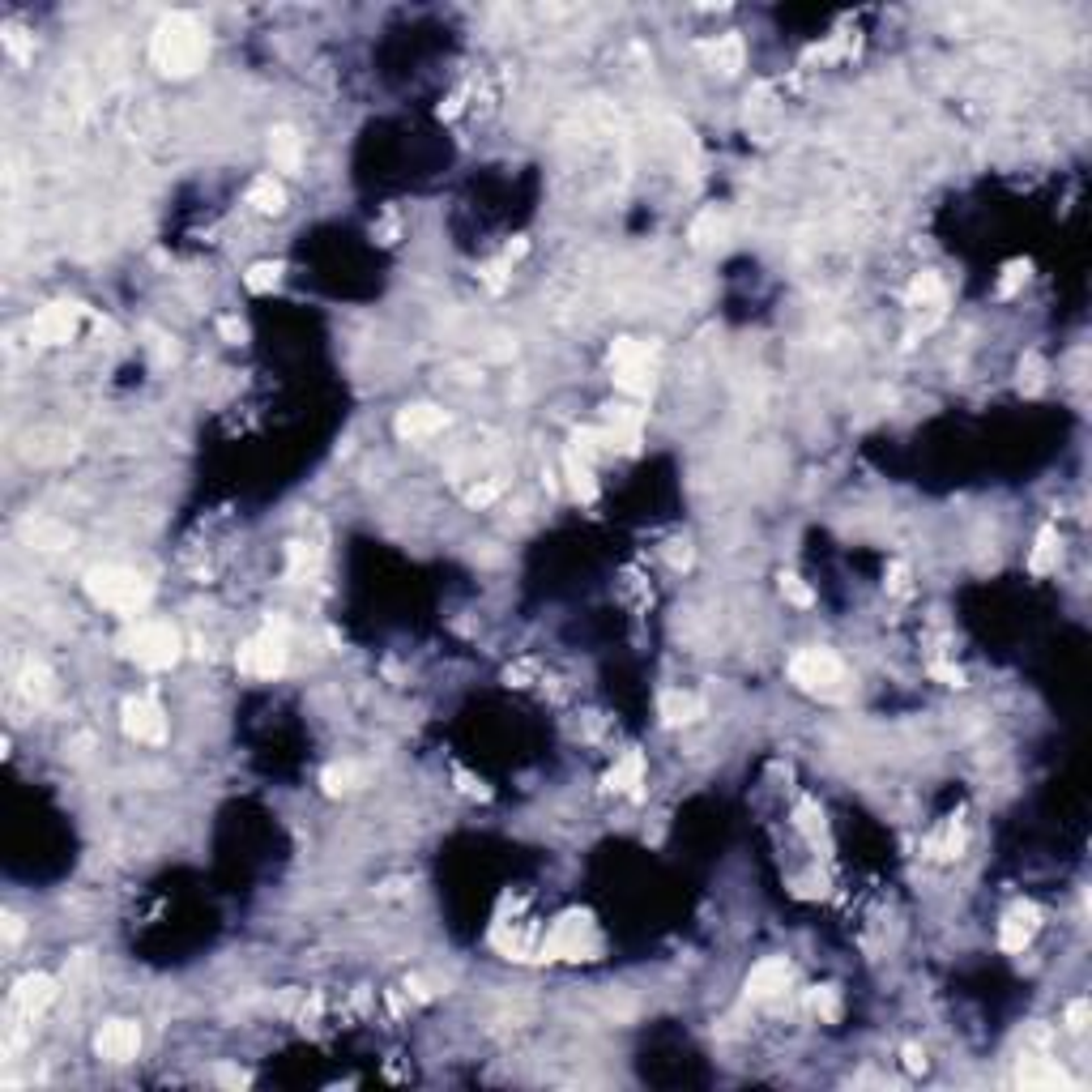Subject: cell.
<instances>
[{"label": "cell", "mask_w": 1092, "mask_h": 1092, "mask_svg": "<svg viewBox=\"0 0 1092 1092\" xmlns=\"http://www.w3.org/2000/svg\"><path fill=\"white\" fill-rule=\"evenodd\" d=\"M5 47H9V52H13L18 60H26V56H30V43L22 39V30H18V26H5Z\"/></svg>", "instance_id": "48"}, {"label": "cell", "mask_w": 1092, "mask_h": 1092, "mask_svg": "<svg viewBox=\"0 0 1092 1092\" xmlns=\"http://www.w3.org/2000/svg\"><path fill=\"white\" fill-rule=\"evenodd\" d=\"M806 1007L824 1020V1024H836V1020H841V991H836V986H815V991L806 994Z\"/></svg>", "instance_id": "33"}, {"label": "cell", "mask_w": 1092, "mask_h": 1092, "mask_svg": "<svg viewBox=\"0 0 1092 1092\" xmlns=\"http://www.w3.org/2000/svg\"><path fill=\"white\" fill-rule=\"evenodd\" d=\"M1028 278H1033V260H1007V265H1003V278H999V295L1011 299Z\"/></svg>", "instance_id": "36"}, {"label": "cell", "mask_w": 1092, "mask_h": 1092, "mask_svg": "<svg viewBox=\"0 0 1092 1092\" xmlns=\"http://www.w3.org/2000/svg\"><path fill=\"white\" fill-rule=\"evenodd\" d=\"M13 1016H22V1020H35V1016H43L52 1003H56V981L47 977V973H26V977L13 986Z\"/></svg>", "instance_id": "14"}, {"label": "cell", "mask_w": 1092, "mask_h": 1092, "mask_svg": "<svg viewBox=\"0 0 1092 1092\" xmlns=\"http://www.w3.org/2000/svg\"><path fill=\"white\" fill-rule=\"evenodd\" d=\"M666 559H670L675 568H687V564H692V546H687V542H670Z\"/></svg>", "instance_id": "50"}, {"label": "cell", "mask_w": 1092, "mask_h": 1092, "mask_svg": "<svg viewBox=\"0 0 1092 1092\" xmlns=\"http://www.w3.org/2000/svg\"><path fill=\"white\" fill-rule=\"evenodd\" d=\"M448 427V414L440 406H431V401H414V406H406L398 414V423H393V431L401 435V440H431V435H440Z\"/></svg>", "instance_id": "15"}, {"label": "cell", "mask_w": 1092, "mask_h": 1092, "mask_svg": "<svg viewBox=\"0 0 1092 1092\" xmlns=\"http://www.w3.org/2000/svg\"><path fill=\"white\" fill-rule=\"evenodd\" d=\"M1037 926H1041V909H1037L1033 900H1016L999 926V947L1003 952H1024V947L1033 944Z\"/></svg>", "instance_id": "12"}, {"label": "cell", "mask_w": 1092, "mask_h": 1092, "mask_svg": "<svg viewBox=\"0 0 1092 1092\" xmlns=\"http://www.w3.org/2000/svg\"><path fill=\"white\" fill-rule=\"evenodd\" d=\"M794 828L806 836L811 845L828 841V824H824V811H819V803H811V798H803V803L794 806Z\"/></svg>", "instance_id": "26"}, {"label": "cell", "mask_w": 1092, "mask_h": 1092, "mask_svg": "<svg viewBox=\"0 0 1092 1092\" xmlns=\"http://www.w3.org/2000/svg\"><path fill=\"white\" fill-rule=\"evenodd\" d=\"M909 304H913V307H939V304H944V278L930 273V269L917 273V278L909 282Z\"/></svg>", "instance_id": "30"}, {"label": "cell", "mask_w": 1092, "mask_h": 1092, "mask_svg": "<svg viewBox=\"0 0 1092 1092\" xmlns=\"http://www.w3.org/2000/svg\"><path fill=\"white\" fill-rule=\"evenodd\" d=\"M218 334H223V342L240 346V342H248V324H243L240 316H223V320H218Z\"/></svg>", "instance_id": "43"}, {"label": "cell", "mask_w": 1092, "mask_h": 1092, "mask_svg": "<svg viewBox=\"0 0 1092 1092\" xmlns=\"http://www.w3.org/2000/svg\"><path fill=\"white\" fill-rule=\"evenodd\" d=\"M320 786L329 798H342V794H354V789L363 786V772L354 769V764H329V769L320 772Z\"/></svg>", "instance_id": "27"}, {"label": "cell", "mask_w": 1092, "mask_h": 1092, "mask_svg": "<svg viewBox=\"0 0 1092 1092\" xmlns=\"http://www.w3.org/2000/svg\"><path fill=\"white\" fill-rule=\"evenodd\" d=\"M316 564H320V555H316L312 546H307V542H295V546H290V564H287V576H290V581H299V576L316 572Z\"/></svg>", "instance_id": "37"}, {"label": "cell", "mask_w": 1092, "mask_h": 1092, "mask_svg": "<svg viewBox=\"0 0 1092 1092\" xmlns=\"http://www.w3.org/2000/svg\"><path fill=\"white\" fill-rule=\"evenodd\" d=\"M606 440H611V448H619V453H640V445H645V410H636L632 401H611L606 406Z\"/></svg>", "instance_id": "9"}, {"label": "cell", "mask_w": 1092, "mask_h": 1092, "mask_svg": "<svg viewBox=\"0 0 1092 1092\" xmlns=\"http://www.w3.org/2000/svg\"><path fill=\"white\" fill-rule=\"evenodd\" d=\"M598 952H602V935H598V926H593V917L585 909L564 913L542 935V944H538L542 960H593Z\"/></svg>", "instance_id": "3"}, {"label": "cell", "mask_w": 1092, "mask_h": 1092, "mask_svg": "<svg viewBox=\"0 0 1092 1092\" xmlns=\"http://www.w3.org/2000/svg\"><path fill=\"white\" fill-rule=\"evenodd\" d=\"M18 692L26 695V700H47V695H52V675H47V666H26V670H22Z\"/></svg>", "instance_id": "35"}, {"label": "cell", "mask_w": 1092, "mask_h": 1092, "mask_svg": "<svg viewBox=\"0 0 1092 1092\" xmlns=\"http://www.w3.org/2000/svg\"><path fill=\"white\" fill-rule=\"evenodd\" d=\"M500 491H504L500 478H482V482H474V487L465 491V504H470V508H487V504L495 500Z\"/></svg>", "instance_id": "39"}, {"label": "cell", "mask_w": 1092, "mask_h": 1092, "mask_svg": "<svg viewBox=\"0 0 1092 1092\" xmlns=\"http://www.w3.org/2000/svg\"><path fill=\"white\" fill-rule=\"evenodd\" d=\"M149 60L163 77H193L210 60V39L193 13H171L149 35Z\"/></svg>", "instance_id": "1"}, {"label": "cell", "mask_w": 1092, "mask_h": 1092, "mask_svg": "<svg viewBox=\"0 0 1092 1092\" xmlns=\"http://www.w3.org/2000/svg\"><path fill=\"white\" fill-rule=\"evenodd\" d=\"M789 679L803 692L833 700V695L845 692V662L836 653H828V648H798L794 658H789Z\"/></svg>", "instance_id": "6"}, {"label": "cell", "mask_w": 1092, "mask_h": 1092, "mask_svg": "<svg viewBox=\"0 0 1092 1092\" xmlns=\"http://www.w3.org/2000/svg\"><path fill=\"white\" fill-rule=\"evenodd\" d=\"M508 269H512V265H508L504 257H500V260H491V265H482V282H487V290H495V295H500V290L508 287Z\"/></svg>", "instance_id": "41"}, {"label": "cell", "mask_w": 1092, "mask_h": 1092, "mask_svg": "<svg viewBox=\"0 0 1092 1092\" xmlns=\"http://www.w3.org/2000/svg\"><path fill=\"white\" fill-rule=\"evenodd\" d=\"M964 841H969V833H964V819H960V815H952L944 828H935V833H930V841H926V858L956 862L964 853Z\"/></svg>", "instance_id": "20"}, {"label": "cell", "mask_w": 1092, "mask_h": 1092, "mask_svg": "<svg viewBox=\"0 0 1092 1092\" xmlns=\"http://www.w3.org/2000/svg\"><path fill=\"white\" fill-rule=\"evenodd\" d=\"M248 205L257 213H282V210H287V188H282L273 176H257L248 184Z\"/></svg>", "instance_id": "23"}, {"label": "cell", "mask_w": 1092, "mask_h": 1092, "mask_svg": "<svg viewBox=\"0 0 1092 1092\" xmlns=\"http://www.w3.org/2000/svg\"><path fill=\"white\" fill-rule=\"evenodd\" d=\"M235 666L248 679H278L287 670V628L269 619L260 632H252L235 653Z\"/></svg>", "instance_id": "4"}, {"label": "cell", "mask_w": 1092, "mask_h": 1092, "mask_svg": "<svg viewBox=\"0 0 1092 1092\" xmlns=\"http://www.w3.org/2000/svg\"><path fill=\"white\" fill-rule=\"evenodd\" d=\"M789 981H794V964H789L786 956H769V960H759L756 969L747 973V999L751 1003H781L789 991Z\"/></svg>", "instance_id": "8"}, {"label": "cell", "mask_w": 1092, "mask_h": 1092, "mask_svg": "<svg viewBox=\"0 0 1092 1092\" xmlns=\"http://www.w3.org/2000/svg\"><path fill=\"white\" fill-rule=\"evenodd\" d=\"M269 163H273V171H287V176L299 171V163H304V141H299V133L290 129V124H273V129H269Z\"/></svg>", "instance_id": "17"}, {"label": "cell", "mask_w": 1092, "mask_h": 1092, "mask_svg": "<svg viewBox=\"0 0 1092 1092\" xmlns=\"http://www.w3.org/2000/svg\"><path fill=\"white\" fill-rule=\"evenodd\" d=\"M1058 559H1063V538H1058L1054 525H1041L1037 529V542H1033V555H1028V572L1046 576L1058 568Z\"/></svg>", "instance_id": "21"}, {"label": "cell", "mask_w": 1092, "mask_h": 1092, "mask_svg": "<svg viewBox=\"0 0 1092 1092\" xmlns=\"http://www.w3.org/2000/svg\"><path fill=\"white\" fill-rule=\"evenodd\" d=\"M1020 1088H1075V1080L1063 1071L1058 1063H1041V1058H1033V1063L1020 1067L1016 1075Z\"/></svg>", "instance_id": "22"}, {"label": "cell", "mask_w": 1092, "mask_h": 1092, "mask_svg": "<svg viewBox=\"0 0 1092 1092\" xmlns=\"http://www.w3.org/2000/svg\"><path fill=\"white\" fill-rule=\"evenodd\" d=\"M534 675H538L534 662H517V666H508V675H504V679H508L512 687H529V679H534Z\"/></svg>", "instance_id": "47"}, {"label": "cell", "mask_w": 1092, "mask_h": 1092, "mask_svg": "<svg viewBox=\"0 0 1092 1092\" xmlns=\"http://www.w3.org/2000/svg\"><path fill=\"white\" fill-rule=\"evenodd\" d=\"M695 52H700L704 65H709V69H722L725 77L739 73V69H742V39H739V35L704 39V43H695Z\"/></svg>", "instance_id": "18"}, {"label": "cell", "mask_w": 1092, "mask_h": 1092, "mask_svg": "<svg viewBox=\"0 0 1092 1092\" xmlns=\"http://www.w3.org/2000/svg\"><path fill=\"white\" fill-rule=\"evenodd\" d=\"M930 675L939 679L944 687H964V670L956 666V662H944V658H935L930 662Z\"/></svg>", "instance_id": "42"}, {"label": "cell", "mask_w": 1092, "mask_h": 1092, "mask_svg": "<svg viewBox=\"0 0 1092 1092\" xmlns=\"http://www.w3.org/2000/svg\"><path fill=\"white\" fill-rule=\"evenodd\" d=\"M282 282V260H257V265L243 273V287L252 290V295H269V290H278Z\"/></svg>", "instance_id": "32"}, {"label": "cell", "mask_w": 1092, "mask_h": 1092, "mask_svg": "<svg viewBox=\"0 0 1092 1092\" xmlns=\"http://www.w3.org/2000/svg\"><path fill=\"white\" fill-rule=\"evenodd\" d=\"M124 653L146 670H171L179 662V653H184V640H179V632L171 623H137L124 636Z\"/></svg>", "instance_id": "5"}, {"label": "cell", "mask_w": 1092, "mask_h": 1092, "mask_svg": "<svg viewBox=\"0 0 1092 1092\" xmlns=\"http://www.w3.org/2000/svg\"><path fill=\"white\" fill-rule=\"evenodd\" d=\"M1067 1028H1071V1033H1084V1028H1088V999H1075L1071 1007H1067Z\"/></svg>", "instance_id": "45"}, {"label": "cell", "mask_w": 1092, "mask_h": 1092, "mask_svg": "<svg viewBox=\"0 0 1092 1092\" xmlns=\"http://www.w3.org/2000/svg\"><path fill=\"white\" fill-rule=\"evenodd\" d=\"M777 585H781V598H786L789 606H803V611H806V606H815L811 585H806L798 572H781V576H777Z\"/></svg>", "instance_id": "34"}, {"label": "cell", "mask_w": 1092, "mask_h": 1092, "mask_svg": "<svg viewBox=\"0 0 1092 1092\" xmlns=\"http://www.w3.org/2000/svg\"><path fill=\"white\" fill-rule=\"evenodd\" d=\"M18 939H22V917L18 913H5V944L13 947Z\"/></svg>", "instance_id": "52"}, {"label": "cell", "mask_w": 1092, "mask_h": 1092, "mask_svg": "<svg viewBox=\"0 0 1092 1092\" xmlns=\"http://www.w3.org/2000/svg\"><path fill=\"white\" fill-rule=\"evenodd\" d=\"M94 1054L107 1058V1063H133L141 1054V1028L133 1020H107V1024L94 1033Z\"/></svg>", "instance_id": "10"}, {"label": "cell", "mask_w": 1092, "mask_h": 1092, "mask_svg": "<svg viewBox=\"0 0 1092 1092\" xmlns=\"http://www.w3.org/2000/svg\"><path fill=\"white\" fill-rule=\"evenodd\" d=\"M687 235H692L695 248H713V243L725 240V218L717 210H704L700 218L692 223V231H687Z\"/></svg>", "instance_id": "31"}, {"label": "cell", "mask_w": 1092, "mask_h": 1092, "mask_svg": "<svg viewBox=\"0 0 1092 1092\" xmlns=\"http://www.w3.org/2000/svg\"><path fill=\"white\" fill-rule=\"evenodd\" d=\"M606 789H615V794H628V798L645 794V756H640L636 747L623 751V756L615 759V769L606 772Z\"/></svg>", "instance_id": "16"}, {"label": "cell", "mask_w": 1092, "mask_h": 1092, "mask_svg": "<svg viewBox=\"0 0 1092 1092\" xmlns=\"http://www.w3.org/2000/svg\"><path fill=\"white\" fill-rule=\"evenodd\" d=\"M653 367H615V389L623 398H648L653 393Z\"/></svg>", "instance_id": "29"}, {"label": "cell", "mask_w": 1092, "mask_h": 1092, "mask_svg": "<svg viewBox=\"0 0 1092 1092\" xmlns=\"http://www.w3.org/2000/svg\"><path fill=\"white\" fill-rule=\"evenodd\" d=\"M564 474H568V487H572V495L581 504H593L598 500V478H593V465L589 461H581V457L568 448L564 453Z\"/></svg>", "instance_id": "24"}, {"label": "cell", "mask_w": 1092, "mask_h": 1092, "mask_svg": "<svg viewBox=\"0 0 1092 1092\" xmlns=\"http://www.w3.org/2000/svg\"><path fill=\"white\" fill-rule=\"evenodd\" d=\"M218 1084H226V1088H248L252 1075L240 1071V1067H218Z\"/></svg>", "instance_id": "46"}, {"label": "cell", "mask_w": 1092, "mask_h": 1092, "mask_svg": "<svg viewBox=\"0 0 1092 1092\" xmlns=\"http://www.w3.org/2000/svg\"><path fill=\"white\" fill-rule=\"evenodd\" d=\"M653 354H658V346H653V342H640V337H619V342L611 346V363H615V367H648V363H653Z\"/></svg>", "instance_id": "25"}, {"label": "cell", "mask_w": 1092, "mask_h": 1092, "mask_svg": "<svg viewBox=\"0 0 1092 1092\" xmlns=\"http://www.w3.org/2000/svg\"><path fill=\"white\" fill-rule=\"evenodd\" d=\"M461 102H465V90H453L445 102H440V116H445V120H453V116L461 112Z\"/></svg>", "instance_id": "51"}, {"label": "cell", "mask_w": 1092, "mask_h": 1092, "mask_svg": "<svg viewBox=\"0 0 1092 1092\" xmlns=\"http://www.w3.org/2000/svg\"><path fill=\"white\" fill-rule=\"evenodd\" d=\"M77 316H82V307H77V304H47L43 312L30 320V337H35L39 346H65V342H73Z\"/></svg>", "instance_id": "11"}, {"label": "cell", "mask_w": 1092, "mask_h": 1092, "mask_svg": "<svg viewBox=\"0 0 1092 1092\" xmlns=\"http://www.w3.org/2000/svg\"><path fill=\"white\" fill-rule=\"evenodd\" d=\"M883 589H888L892 598H909V593H913V585H909V564H900V559H897V564L888 568V581H883Z\"/></svg>", "instance_id": "40"}, {"label": "cell", "mask_w": 1092, "mask_h": 1092, "mask_svg": "<svg viewBox=\"0 0 1092 1092\" xmlns=\"http://www.w3.org/2000/svg\"><path fill=\"white\" fill-rule=\"evenodd\" d=\"M525 252H529V240H512L508 248H504V260H508V265H512V260H521V257H525Z\"/></svg>", "instance_id": "54"}, {"label": "cell", "mask_w": 1092, "mask_h": 1092, "mask_svg": "<svg viewBox=\"0 0 1092 1092\" xmlns=\"http://www.w3.org/2000/svg\"><path fill=\"white\" fill-rule=\"evenodd\" d=\"M572 453L581 457V461H598L602 453H611V440H606L602 427H576L572 431Z\"/></svg>", "instance_id": "28"}, {"label": "cell", "mask_w": 1092, "mask_h": 1092, "mask_svg": "<svg viewBox=\"0 0 1092 1092\" xmlns=\"http://www.w3.org/2000/svg\"><path fill=\"white\" fill-rule=\"evenodd\" d=\"M905 1067H909L913 1075H917V1071H926V1054H922L917 1046H905Z\"/></svg>", "instance_id": "53"}, {"label": "cell", "mask_w": 1092, "mask_h": 1092, "mask_svg": "<svg viewBox=\"0 0 1092 1092\" xmlns=\"http://www.w3.org/2000/svg\"><path fill=\"white\" fill-rule=\"evenodd\" d=\"M406 991H410V999H418V1003H427V999H431V994H435V991H431V981H427V977H418V973H414V977L406 981Z\"/></svg>", "instance_id": "49"}, {"label": "cell", "mask_w": 1092, "mask_h": 1092, "mask_svg": "<svg viewBox=\"0 0 1092 1092\" xmlns=\"http://www.w3.org/2000/svg\"><path fill=\"white\" fill-rule=\"evenodd\" d=\"M1041 384H1046V367H1041L1037 354H1028V359L1020 363V389L1033 398V393H1041Z\"/></svg>", "instance_id": "38"}, {"label": "cell", "mask_w": 1092, "mask_h": 1092, "mask_svg": "<svg viewBox=\"0 0 1092 1092\" xmlns=\"http://www.w3.org/2000/svg\"><path fill=\"white\" fill-rule=\"evenodd\" d=\"M120 725L133 742H146V747L167 742V713L158 709L154 695H129L120 709Z\"/></svg>", "instance_id": "7"}, {"label": "cell", "mask_w": 1092, "mask_h": 1092, "mask_svg": "<svg viewBox=\"0 0 1092 1092\" xmlns=\"http://www.w3.org/2000/svg\"><path fill=\"white\" fill-rule=\"evenodd\" d=\"M453 777H457V789H461V794H470V798H491V789L482 786L478 777H470L465 769H453Z\"/></svg>", "instance_id": "44"}, {"label": "cell", "mask_w": 1092, "mask_h": 1092, "mask_svg": "<svg viewBox=\"0 0 1092 1092\" xmlns=\"http://www.w3.org/2000/svg\"><path fill=\"white\" fill-rule=\"evenodd\" d=\"M77 440L69 431H56V427H39V431H30L26 440H22L18 453L26 457L30 465H52V461H65V457H73Z\"/></svg>", "instance_id": "13"}, {"label": "cell", "mask_w": 1092, "mask_h": 1092, "mask_svg": "<svg viewBox=\"0 0 1092 1092\" xmlns=\"http://www.w3.org/2000/svg\"><path fill=\"white\" fill-rule=\"evenodd\" d=\"M658 713H662V725H670V730H679V725H692L704 717V700L692 692H666L658 700Z\"/></svg>", "instance_id": "19"}, {"label": "cell", "mask_w": 1092, "mask_h": 1092, "mask_svg": "<svg viewBox=\"0 0 1092 1092\" xmlns=\"http://www.w3.org/2000/svg\"><path fill=\"white\" fill-rule=\"evenodd\" d=\"M86 593H90L99 606L116 611V615H137V611H146V606H149L154 585H149L141 572H133V568L99 564V568L86 572Z\"/></svg>", "instance_id": "2"}]
</instances>
